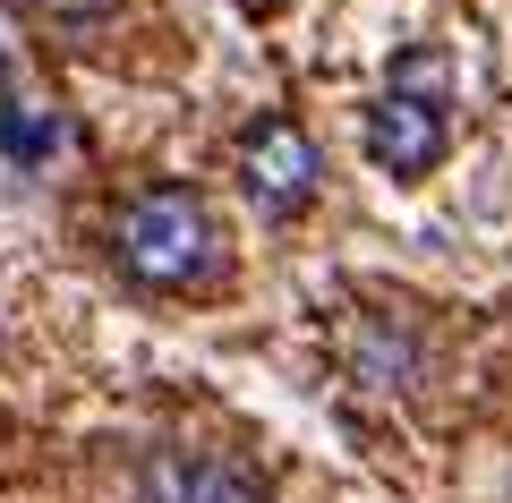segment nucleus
<instances>
[{
	"label": "nucleus",
	"mask_w": 512,
	"mask_h": 503,
	"mask_svg": "<svg viewBox=\"0 0 512 503\" xmlns=\"http://www.w3.org/2000/svg\"><path fill=\"white\" fill-rule=\"evenodd\" d=\"M111 248H120V273L146 282V290H205L222 273V231L188 188L128 197L120 222H111Z\"/></svg>",
	"instance_id": "1"
},
{
	"label": "nucleus",
	"mask_w": 512,
	"mask_h": 503,
	"mask_svg": "<svg viewBox=\"0 0 512 503\" xmlns=\"http://www.w3.org/2000/svg\"><path fill=\"white\" fill-rule=\"evenodd\" d=\"M444 86H453V69H444L436 43H419V52L393 60V86L367 111V162H376V171L427 180L444 162Z\"/></svg>",
	"instance_id": "2"
},
{
	"label": "nucleus",
	"mask_w": 512,
	"mask_h": 503,
	"mask_svg": "<svg viewBox=\"0 0 512 503\" xmlns=\"http://www.w3.org/2000/svg\"><path fill=\"white\" fill-rule=\"evenodd\" d=\"M325 180V162H316V137L299 120H256L239 137V188H248L265 214H299Z\"/></svg>",
	"instance_id": "3"
},
{
	"label": "nucleus",
	"mask_w": 512,
	"mask_h": 503,
	"mask_svg": "<svg viewBox=\"0 0 512 503\" xmlns=\"http://www.w3.org/2000/svg\"><path fill=\"white\" fill-rule=\"evenodd\" d=\"M137 503H265L239 469L205 461V452H154L137 469Z\"/></svg>",
	"instance_id": "4"
},
{
	"label": "nucleus",
	"mask_w": 512,
	"mask_h": 503,
	"mask_svg": "<svg viewBox=\"0 0 512 503\" xmlns=\"http://www.w3.org/2000/svg\"><path fill=\"white\" fill-rule=\"evenodd\" d=\"M0 137H9V162H18V171H35L43 154H52L60 145V111L43 103V94H26V77L18 69H0Z\"/></svg>",
	"instance_id": "5"
},
{
	"label": "nucleus",
	"mask_w": 512,
	"mask_h": 503,
	"mask_svg": "<svg viewBox=\"0 0 512 503\" xmlns=\"http://www.w3.org/2000/svg\"><path fill=\"white\" fill-rule=\"evenodd\" d=\"M239 9H256V18H274V9H282V0H239Z\"/></svg>",
	"instance_id": "6"
}]
</instances>
